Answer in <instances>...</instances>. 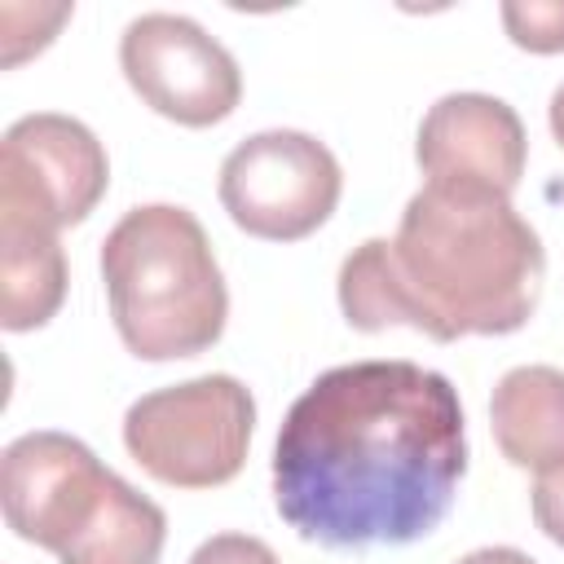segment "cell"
I'll use <instances>...</instances> for the list:
<instances>
[{
    "instance_id": "cell-8",
    "label": "cell",
    "mask_w": 564,
    "mask_h": 564,
    "mask_svg": "<svg viewBox=\"0 0 564 564\" xmlns=\"http://www.w3.org/2000/svg\"><path fill=\"white\" fill-rule=\"evenodd\" d=\"M119 66L132 93L181 128H212L238 110L242 70L234 53L181 13H141L123 26Z\"/></svg>"
},
{
    "instance_id": "cell-13",
    "label": "cell",
    "mask_w": 564,
    "mask_h": 564,
    "mask_svg": "<svg viewBox=\"0 0 564 564\" xmlns=\"http://www.w3.org/2000/svg\"><path fill=\"white\" fill-rule=\"evenodd\" d=\"M189 564H282V560L273 555L269 542L251 533H216L189 555Z\"/></svg>"
},
{
    "instance_id": "cell-16",
    "label": "cell",
    "mask_w": 564,
    "mask_h": 564,
    "mask_svg": "<svg viewBox=\"0 0 564 564\" xmlns=\"http://www.w3.org/2000/svg\"><path fill=\"white\" fill-rule=\"evenodd\" d=\"M546 119H551V137L564 145V84L551 93V110H546Z\"/></svg>"
},
{
    "instance_id": "cell-6",
    "label": "cell",
    "mask_w": 564,
    "mask_h": 564,
    "mask_svg": "<svg viewBox=\"0 0 564 564\" xmlns=\"http://www.w3.org/2000/svg\"><path fill=\"white\" fill-rule=\"evenodd\" d=\"M344 194L339 159L308 132L269 128L229 150L220 163V203L229 220L264 242L308 238L330 220Z\"/></svg>"
},
{
    "instance_id": "cell-2",
    "label": "cell",
    "mask_w": 564,
    "mask_h": 564,
    "mask_svg": "<svg viewBox=\"0 0 564 564\" xmlns=\"http://www.w3.org/2000/svg\"><path fill=\"white\" fill-rule=\"evenodd\" d=\"M546 251L507 194L427 181L392 238H366L339 264L348 326H410L436 344L520 330L542 295Z\"/></svg>"
},
{
    "instance_id": "cell-9",
    "label": "cell",
    "mask_w": 564,
    "mask_h": 564,
    "mask_svg": "<svg viewBox=\"0 0 564 564\" xmlns=\"http://www.w3.org/2000/svg\"><path fill=\"white\" fill-rule=\"evenodd\" d=\"M414 159L427 181L516 194L529 159L520 115L489 93H445L419 123Z\"/></svg>"
},
{
    "instance_id": "cell-5",
    "label": "cell",
    "mask_w": 564,
    "mask_h": 564,
    "mask_svg": "<svg viewBox=\"0 0 564 564\" xmlns=\"http://www.w3.org/2000/svg\"><path fill=\"white\" fill-rule=\"evenodd\" d=\"M256 401L234 375H198L145 392L123 414L128 454L172 489H216L247 463Z\"/></svg>"
},
{
    "instance_id": "cell-11",
    "label": "cell",
    "mask_w": 564,
    "mask_h": 564,
    "mask_svg": "<svg viewBox=\"0 0 564 564\" xmlns=\"http://www.w3.org/2000/svg\"><path fill=\"white\" fill-rule=\"evenodd\" d=\"M66 300V251L53 229L0 216V322L4 330L44 326Z\"/></svg>"
},
{
    "instance_id": "cell-1",
    "label": "cell",
    "mask_w": 564,
    "mask_h": 564,
    "mask_svg": "<svg viewBox=\"0 0 564 564\" xmlns=\"http://www.w3.org/2000/svg\"><path fill=\"white\" fill-rule=\"evenodd\" d=\"M467 471L458 388L414 361L317 375L273 445L278 516L317 546H405L454 507Z\"/></svg>"
},
{
    "instance_id": "cell-12",
    "label": "cell",
    "mask_w": 564,
    "mask_h": 564,
    "mask_svg": "<svg viewBox=\"0 0 564 564\" xmlns=\"http://www.w3.org/2000/svg\"><path fill=\"white\" fill-rule=\"evenodd\" d=\"M502 26L516 48L564 53V0H507Z\"/></svg>"
},
{
    "instance_id": "cell-14",
    "label": "cell",
    "mask_w": 564,
    "mask_h": 564,
    "mask_svg": "<svg viewBox=\"0 0 564 564\" xmlns=\"http://www.w3.org/2000/svg\"><path fill=\"white\" fill-rule=\"evenodd\" d=\"M533 520L538 529L564 546V463L538 471V485H533Z\"/></svg>"
},
{
    "instance_id": "cell-4",
    "label": "cell",
    "mask_w": 564,
    "mask_h": 564,
    "mask_svg": "<svg viewBox=\"0 0 564 564\" xmlns=\"http://www.w3.org/2000/svg\"><path fill=\"white\" fill-rule=\"evenodd\" d=\"M101 282L123 348L141 361L207 352L229 317V291L207 229L176 203H145L101 242Z\"/></svg>"
},
{
    "instance_id": "cell-3",
    "label": "cell",
    "mask_w": 564,
    "mask_h": 564,
    "mask_svg": "<svg viewBox=\"0 0 564 564\" xmlns=\"http://www.w3.org/2000/svg\"><path fill=\"white\" fill-rule=\"evenodd\" d=\"M0 507L22 542L62 564H159L167 516L66 432H26L4 445Z\"/></svg>"
},
{
    "instance_id": "cell-15",
    "label": "cell",
    "mask_w": 564,
    "mask_h": 564,
    "mask_svg": "<svg viewBox=\"0 0 564 564\" xmlns=\"http://www.w3.org/2000/svg\"><path fill=\"white\" fill-rule=\"evenodd\" d=\"M458 564H538V560L524 555V551H516V546H480V551L463 555Z\"/></svg>"
},
{
    "instance_id": "cell-7",
    "label": "cell",
    "mask_w": 564,
    "mask_h": 564,
    "mask_svg": "<svg viewBox=\"0 0 564 564\" xmlns=\"http://www.w3.org/2000/svg\"><path fill=\"white\" fill-rule=\"evenodd\" d=\"M110 185V163L88 123L70 115H22L0 141V216L40 229L79 225Z\"/></svg>"
},
{
    "instance_id": "cell-10",
    "label": "cell",
    "mask_w": 564,
    "mask_h": 564,
    "mask_svg": "<svg viewBox=\"0 0 564 564\" xmlns=\"http://www.w3.org/2000/svg\"><path fill=\"white\" fill-rule=\"evenodd\" d=\"M489 427L507 463L546 471L564 463V370L516 366L489 397Z\"/></svg>"
}]
</instances>
